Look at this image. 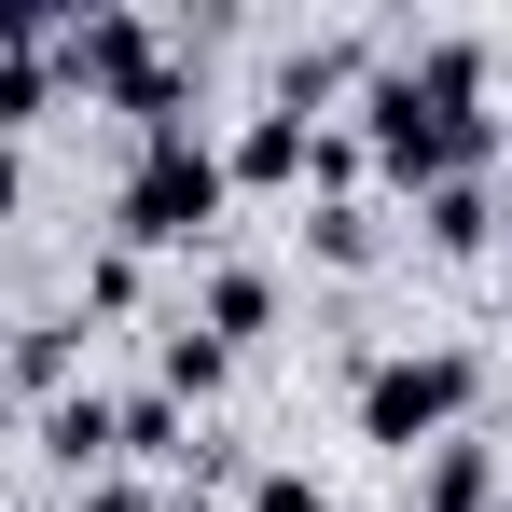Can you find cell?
<instances>
[{"label":"cell","mask_w":512,"mask_h":512,"mask_svg":"<svg viewBox=\"0 0 512 512\" xmlns=\"http://www.w3.org/2000/svg\"><path fill=\"white\" fill-rule=\"evenodd\" d=\"M56 84L84 97V111H125L139 139H180L194 125V56H180L153 14H125V0H84L56 28Z\"/></svg>","instance_id":"obj_1"},{"label":"cell","mask_w":512,"mask_h":512,"mask_svg":"<svg viewBox=\"0 0 512 512\" xmlns=\"http://www.w3.org/2000/svg\"><path fill=\"white\" fill-rule=\"evenodd\" d=\"M222 208H236V180H222V139L208 125H180V139H139V167L111 194V250H208L222 236Z\"/></svg>","instance_id":"obj_2"},{"label":"cell","mask_w":512,"mask_h":512,"mask_svg":"<svg viewBox=\"0 0 512 512\" xmlns=\"http://www.w3.org/2000/svg\"><path fill=\"white\" fill-rule=\"evenodd\" d=\"M485 402V360L471 346H388V360H360V388H346V416L360 443H388V457H429V443H457Z\"/></svg>","instance_id":"obj_3"},{"label":"cell","mask_w":512,"mask_h":512,"mask_svg":"<svg viewBox=\"0 0 512 512\" xmlns=\"http://www.w3.org/2000/svg\"><path fill=\"white\" fill-rule=\"evenodd\" d=\"M180 319L222 346V360H236V346H263V333H277V263H236V250H222L208 277H194V305H180Z\"/></svg>","instance_id":"obj_4"},{"label":"cell","mask_w":512,"mask_h":512,"mask_svg":"<svg viewBox=\"0 0 512 512\" xmlns=\"http://www.w3.org/2000/svg\"><path fill=\"white\" fill-rule=\"evenodd\" d=\"M70 485H97V471H125V402L111 388H70V402H42V429H28Z\"/></svg>","instance_id":"obj_5"},{"label":"cell","mask_w":512,"mask_h":512,"mask_svg":"<svg viewBox=\"0 0 512 512\" xmlns=\"http://www.w3.org/2000/svg\"><path fill=\"white\" fill-rule=\"evenodd\" d=\"M416 471V512H499L512 485H499V443L485 429H457V443H429V457H402Z\"/></svg>","instance_id":"obj_6"},{"label":"cell","mask_w":512,"mask_h":512,"mask_svg":"<svg viewBox=\"0 0 512 512\" xmlns=\"http://www.w3.org/2000/svg\"><path fill=\"white\" fill-rule=\"evenodd\" d=\"M222 180H236V194H305V111H277V97H263L250 125L222 139Z\"/></svg>","instance_id":"obj_7"},{"label":"cell","mask_w":512,"mask_h":512,"mask_svg":"<svg viewBox=\"0 0 512 512\" xmlns=\"http://www.w3.org/2000/svg\"><path fill=\"white\" fill-rule=\"evenodd\" d=\"M84 388V319H28L0 346V402H70Z\"/></svg>","instance_id":"obj_8"},{"label":"cell","mask_w":512,"mask_h":512,"mask_svg":"<svg viewBox=\"0 0 512 512\" xmlns=\"http://www.w3.org/2000/svg\"><path fill=\"white\" fill-rule=\"evenodd\" d=\"M416 236H429L443 263L499 250V180H443V194H416Z\"/></svg>","instance_id":"obj_9"},{"label":"cell","mask_w":512,"mask_h":512,"mask_svg":"<svg viewBox=\"0 0 512 512\" xmlns=\"http://www.w3.org/2000/svg\"><path fill=\"white\" fill-rule=\"evenodd\" d=\"M374 250H388V208H374V194H333V208H305V263H333V277H360Z\"/></svg>","instance_id":"obj_10"},{"label":"cell","mask_w":512,"mask_h":512,"mask_svg":"<svg viewBox=\"0 0 512 512\" xmlns=\"http://www.w3.org/2000/svg\"><path fill=\"white\" fill-rule=\"evenodd\" d=\"M42 111H70V84H56V42H42V56H0V139H28Z\"/></svg>","instance_id":"obj_11"},{"label":"cell","mask_w":512,"mask_h":512,"mask_svg":"<svg viewBox=\"0 0 512 512\" xmlns=\"http://www.w3.org/2000/svg\"><path fill=\"white\" fill-rule=\"evenodd\" d=\"M222 374H236V360H222V346L194 333V319H167V374H153V388H167L180 416H194V402H222Z\"/></svg>","instance_id":"obj_12"},{"label":"cell","mask_w":512,"mask_h":512,"mask_svg":"<svg viewBox=\"0 0 512 512\" xmlns=\"http://www.w3.org/2000/svg\"><path fill=\"white\" fill-rule=\"evenodd\" d=\"M360 180H374V153H360V125H305V194H319V208H333V194H360Z\"/></svg>","instance_id":"obj_13"},{"label":"cell","mask_w":512,"mask_h":512,"mask_svg":"<svg viewBox=\"0 0 512 512\" xmlns=\"http://www.w3.org/2000/svg\"><path fill=\"white\" fill-rule=\"evenodd\" d=\"M84 305H97V319H139V250H97L84 263Z\"/></svg>","instance_id":"obj_14"},{"label":"cell","mask_w":512,"mask_h":512,"mask_svg":"<svg viewBox=\"0 0 512 512\" xmlns=\"http://www.w3.org/2000/svg\"><path fill=\"white\" fill-rule=\"evenodd\" d=\"M250 512H333V485H319V471H291V457H277V471H250Z\"/></svg>","instance_id":"obj_15"},{"label":"cell","mask_w":512,"mask_h":512,"mask_svg":"<svg viewBox=\"0 0 512 512\" xmlns=\"http://www.w3.org/2000/svg\"><path fill=\"white\" fill-rule=\"evenodd\" d=\"M84 512H194V499H180V485H139V471H97Z\"/></svg>","instance_id":"obj_16"},{"label":"cell","mask_w":512,"mask_h":512,"mask_svg":"<svg viewBox=\"0 0 512 512\" xmlns=\"http://www.w3.org/2000/svg\"><path fill=\"white\" fill-rule=\"evenodd\" d=\"M28 208V139H0V222Z\"/></svg>","instance_id":"obj_17"},{"label":"cell","mask_w":512,"mask_h":512,"mask_svg":"<svg viewBox=\"0 0 512 512\" xmlns=\"http://www.w3.org/2000/svg\"><path fill=\"white\" fill-rule=\"evenodd\" d=\"M0 457H14V402H0Z\"/></svg>","instance_id":"obj_18"},{"label":"cell","mask_w":512,"mask_h":512,"mask_svg":"<svg viewBox=\"0 0 512 512\" xmlns=\"http://www.w3.org/2000/svg\"><path fill=\"white\" fill-rule=\"evenodd\" d=\"M499 236H512V180H499Z\"/></svg>","instance_id":"obj_19"},{"label":"cell","mask_w":512,"mask_h":512,"mask_svg":"<svg viewBox=\"0 0 512 512\" xmlns=\"http://www.w3.org/2000/svg\"><path fill=\"white\" fill-rule=\"evenodd\" d=\"M499 512H512V499H499Z\"/></svg>","instance_id":"obj_20"}]
</instances>
